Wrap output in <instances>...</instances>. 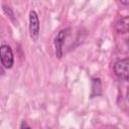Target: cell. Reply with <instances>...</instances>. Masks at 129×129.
<instances>
[{"mask_svg":"<svg viewBox=\"0 0 129 129\" xmlns=\"http://www.w3.org/2000/svg\"><path fill=\"white\" fill-rule=\"evenodd\" d=\"M128 63H129L128 58L125 57L122 59H118L113 64V71H114V74L116 75V77L122 81H125V82H127L128 78H129Z\"/></svg>","mask_w":129,"mask_h":129,"instance_id":"4","label":"cell"},{"mask_svg":"<svg viewBox=\"0 0 129 129\" xmlns=\"http://www.w3.org/2000/svg\"><path fill=\"white\" fill-rule=\"evenodd\" d=\"M2 9H3L4 13L7 15V17H9L11 19V21L15 22V16H14V12H13L12 8L10 6H8V5H6V4H3L2 5Z\"/></svg>","mask_w":129,"mask_h":129,"instance_id":"6","label":"cell"},{"mask_svg":"<svg viewBox=\"0 0 129 129\" xmlns=\"http://www.w3.org/2000/svg\"><path fill=\"white\" fill-rule=\"evenodd\" d=\"M3 75H4V70H3V68L0 64V76H3Z\"/></svg>","mask_w":129,"mask_h":129,"instance_id":"8","label":"cell"},{"mask_svg":"<svg viewBox=\"0 0 129 129\" xmlns=\"http://www.w3.org/2000/svg\"><path fill=\"white\" fill-rule=\"evenodd\" d=\"M70 31H71L70 28H63V29L59 30L54 37L53 45H54L55 55L57 58H61V56L63 54V44H64L67 37L70 34Z\"/></svg>","mask_w":129,"mask_h":129,"instance_id":"3","label":"cell"},{"mask_svg":"<svg viewBox=\"0 0 129 129\" xmlns=\"http://www.w3.org/2000/svg\"><path fill=\"white\" fill-rule=\"evenodd\" d=\"M0 64L3 69H11L14 64L13 51L8 44L0 45Z\"/></svg>","mask_w":129,"mask_h":129,"instance_id":"1","label":"cell"},{"mask_svg":"<svg viewBox=\"0 0 129 129\" xmlns=\"http://www.w3.org/2000/svg\"><path fill=\"white\" fill-rule=\"evenodd\" d=\"M120 3L123 4V5H127V4H129V1H125V2H122V1H121Z\"/></svg>","mask_w":129,"mask_h":129,"instance_id":"9","label":"cell"},{"mask_svg":"<svg viewBox=\"0 0 129 129\" xmlns=\"http://www.w3.org/2000/svg\"><path fill=\"white\" fill-rule=\"evenodd\" d=\"M20 129H31V128H30V126L27 124V122L23 120V121L21 122V124H20Z\"/></svg>","mask_w":129,"mask_h":129,"instance_id":"7","label":"cell"},{"mask_svg":"<svg viewBox=\"0 0 129 129\" xmlns=\"http://www.w3.org/2000/svg\"><path fill=\"white\" fill-rule=\"evenodd\" d=\"M28 29H29V35L30 38L33 41H37L39 37V30H40V24H39V18L37 13L34 10H31L29 12L28 17Z\"/></svg>","mask_w":129,"mask_h":129,"instance_id":"2","label":"cell"},{"mask_svg":"<svg viewBox=\"0 0 129 129\" xmlns=\"http://www.w3.org/2000/svg\"><path fill=\"white\" fill-rule=\"evenodd\" d=\"M115 28L119 33H127L128 32V16H124L116 22Z\"/></svg>","mask_w":129,"mask_h":129,"instance_id":"5","label":"cell"}]
</instances>
